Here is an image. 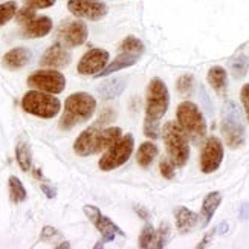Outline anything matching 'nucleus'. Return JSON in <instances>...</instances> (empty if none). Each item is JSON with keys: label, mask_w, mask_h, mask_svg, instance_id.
<instances>
[{"label": "nucleus", "mask_w": 249, "mask_h": 249, "mask_svg": "<svg viewBox=\"0 0 249 249\" xmlns=\"http://www.w3.org/2000/svg\"><path fill=\"white\" fill-rule=\"evenodd\" d=\"M158 151H159L158 147L153 142H150V141L141 144L138 148V153H136V160H138L139 167L147 170L151 165V162L155 160V158L158 156Z\"/></svg>", "instance_id": "4be33fe9"}, {"label": "nucleus", "mask_w": 249, "mask_h": 249, "mask_svg": "<svg viewBox=\"0 0 249 249\" xmlns=\"http://www.w3.org/2000/svg\"><path fill=\"white\" fill-rule=\"evenodd\" d=\"M89 36L88 25L81 20H68L63 21L58 28V38L64 46L75 48L86 43Z\"/></svg>", "instance_id": "ddd939ff"}, {"label": "nucleus", "mask_w": 249, "mask_h": 249, "mask_svg": "<svg viewBox=\"0 0 249 249\" xmlns=\"http://www.w3.org/2000/svg\"><path fill=\"white\" fill-rule=\"evenodd\" d=\"M84 214L88 215V219L93 223V226L96 230H98L103 235V240L101 243H109V242H113L116 235H125L124 231L120 228V226H116L109 217H106V215L101 214V211L93 207V205H86L84 207Z\"/></svg>", "instance_id": "9b49d317"}, {"label": "nucleus", "mask_w": 249, "mask_h": 249, "mask_svg": "<svg viewBox=\"0 0 249 249\" xmlns=\"http://www.w3.org/2000/svg\"><path fill=\"white\" fill-rule=\"evenodd\" d=\"M222 203V194L219 191H213L210 193L207 197L203 199V203H202V210H200V223L205 228V226H208V223L211 222L214 213L217 211V208L220 207Z\"/></svg>", "instance_id": "aec40b11"}, {"label": "nucleus", "mask_w": 249, "mask_h": 249, "mask_svg": "<svg viewBox=\"0 0 249 249\" xmlns=\"http://www.w3.org/2000/svg\"><path fill=\"white\" fill-rule=\"evenodd\" d=\"M193 83H194L193 75L185 73V75H182V77L178 80L176 88H178V90H179L180 93L187 95V93H190V92H191V89H193Z\"/></svg>", "instance_id": "72a5a7b5"}, {"label": "nucleus", "mask_w": 249, "mask_h": 249, "mask_svg": "<svg viewBox=\"0 0 249 249\" xmlns=\"http://www.w3.org/2000/svg\"><path fill=\"white\" fill-rule=\"evenodd\" d=\"M71 52L61 41L53 43L49 46L40 58V66L51 68V69H63L71 64Z\"/></svg>", "instance_id": "2eb2a0df"}, {"label": "nucleus", "mask_w": 249, "mask_h": 249, "mask_svg": "<svg viewBox=\"0 0 249 249\" xmlns=\"http://www.w3.org/2000/svg\"><path fill=\"white\" fill-rule=\"evenodd\" d=\"M207 80L208 84L219 95H223L226 92V88H228V73H226V71L222 66H213L208 71Z\"/></svg>", "instance_id": "412c9836"}, {"label": "nucleus", "mask_w": 249, "mask_h": 249, "mask_svg": "<svg viewBox=\"0 0 249 249\" xmlns=\"http://www.w3.org/2000/svg\"><path fill=\"white\" fill-rule=\"evenodd\" d=\"M96 110V100L88 92H75L68 96L60 118V128L71 130L75 125L89 121Z\"/></svg>", "instance_id": "f257e3e1"}, {"label": "nucleus", "mask_w": 249, "mask_h": 249, "mask_svg": "<svg viewBox=\"0 0 249 249\" xmlns=\"http://www.w3.org/2000/svg\"><path fill=\"white\" fill-rule=\"evenodd\" d=\"M135 211L138 213L139 217H144V220H148V213L145 210H141L139 207H135Z\"/></svg>", "instance_id": "58836bf2"}, {"label": "nucleus", "mask_w": 249, "mask_h": 249, "mask_svg": "<svg viewBox=\"0 0 249 249\" xmlns=\"http://www.w3.org/2000/svg\"><path fill=\"white\" fill-rule=\"evenodd\" d=\"M52 20L48 16H37L26 23L21 29V37L25 38H41L52 31Z\"/></svg>", "instance_id": "dca6fc26"}, {"label": "nucleus", "mask_w": 249, "mask_h": 249, "mask_svg": "<svg viewBox=\"0 0 249 249\" xmlns=\"http://www.w3.org/2000/svg\"><path fill=\"white\" fill-rule=\"evenodd\" d=\"M222 135L226 145L235 150L243 145L245 142V125L242 121V115L237 109L235 103L228 101L222 112Z\"/></svg>", "instance_id": "39448f33"}, {"label": "nucleus", "mask_w": 249, "mask_h": 249, "mask_svg": "<svg viewBox=\"0 0 249 249\" xmlns=\"http://www.w3.org/2000/svg\"><path fill=\"white\" fill-rule=\"evenodd\" d=\"M240 100H242L243 109H245V113H246V120L249 123V83L243 84V88L240 90Z\"/></svg>", "instance_id": "c9c22d12"}, {"label": "nucleus", "mask_w": 249, "mask_h": 249, "mask_svg": "<svg viewBox=\"0 0 249 249\" xmlns=\"http://www.w3.org/2000/svg\"><path fill=\"white\" fill-rule=\"evenodd\" d=\"M170 239V225L162 223L160 228L156 230V240H155V248H164L168 243Z\"/></svg>", "instance_id": "2f4dec72"}, {"label": "nucleus", "mask_w": 249, "mask_h": 249, "mask_svg": "<svg viewBox=\"0 0 249 249\" xmlns=\"http://www.w3.org/2000/svg\"><path fill=\"white\" fill-rule=\"evenodd\" d=\"M178 123L185 130L188 138L194 142H199L207 135V121H205L203 113L199 107L191 101H183L178 106L176 110Z\"/></svg>", "instance_id": "20e7f679"}, {"label": "nucleus", "mask_w": 249, "mask_h": 249, "mask_svg": "<svg viewBox=\"0 0 249 249\" xmlns=\"http://www.w3.org/2000/svg\"><path fill=\"white\" fill-rule=\"evenodd\" d=\"M37 17L36 14V9L34 8H29V6H23V8H20L17 11V14H16V20H17V23L21 25V26H25L26 23H29V21Z\"/></svg>", "instance_id": "7c9ffc66"}, {"label": "nucleus", "mask_w": 249, "mask_h": 249, "mask_svg": "<svg viewBox=\"0 0 249 249\" xmlns=\"http://www.w3.org/2000/svg\"><path fill=\"white\" fill-rule=\"evenodd\" d=\"M125 80L124 78H112V80H107L104 81L101 86H100V95H101V98L104 100H112L115 98V96L120 95L124 88H125Z\"/></svg>", "instance_id": "5701e85b"}, {"label": "nucleus", "mask_w": 249, "mask_h": 249, "mask_svg": "<svg viewBox=\"0 0 249 249\" xmlns=\"http://www.w3.org/2000/svg\"><path fill=\"white\" fill-rule=\"evenodd\" d=\"M17 11H18V8H17V3L14 2V0L0 3V28H2L3 25H6L13 17H16Z\"/></svg>", "instance_id": "cd10ccee"}, {"label": "nucleus", "mask_w": 249, "mask_h": 249, "mask_svg": "<svg viewBox=\"0 0 249 249\" xmlns=\"http://www.w3.org/2000/svg\"><path fill=\"white\" fill-rule=\"evenodd\" d=\"M231 72H232V77L235 80H240L243 78L245 75L248 73L249 71V58L248 55H245V53H242V55L235 57L232 61H231Z\"/></svg>", "instance_id": "a878e982"}, {"label": "nucleus", "mask_w": 249, "mask_h": 249, "mask_svg": "<svg viewBox=\"0 0 249 249\" xmlns=\"http://www.w3.org/2000/svg\"><path fill=\"white\" fill-rule=\"evenodd\" d=\"M170 106V93L167 84L160 78H153L147 88V100H145V118L153 121H159L168 110Z\"/></svg>", "instance_id": "423d86ee"}, {"label": "nucleus", "mask_w": 249, "mask_h": 249, "mask_svg": "<svg viewBox=\"0 0 249 249\" xmlns=\"http://www.w3.org/2000/svg\"><path fill=\"white\" fill-rule=\"evenodd\" d=\"M16 159L17 164L21 168V171L28 173L32 167V153H31V147L26 141H18L17 147H16Z\"/></svg>", "instance_id": "b1692460"}, {"label": "nucleus", "mask_w": 249, "mask_h": 249, "mask_svg": "<svg viewBox=\"0 0 249 249\" xmlns=\"http://www.w3.org/2000/svg\"><path fill=\"white\" fill-rule=\"evenodd\" d=\"M40 188H41V191L46 194V197H49V199H53L57 196V191H55V188H53L52 185H49L48 182H41L40 183Z\"/></svg>", "instance_id": "e433bc0d"}, {"label": "nucleus", "mask_w": 249, "mask_h": 249, "mask_svg": "<svg viewBox=\"0 0 249 249\" xmlns=\"http://www.w3.org/2000/svg\"><path fill=\"white\" fill-rule=\"evenodd\" d=\"M159 121H153L145 118L144 120V135L150 139H158L159 138Z\"/></svg>", "instance_id": "473e14b6"}, {"label": "nucleus", "mask_w": 249, "mask_h": 249, "mask_svg": "<svg viewBox=\"0 0 249 249\" xmlns=\"http://www.w3.org/2000/svg\"><path fill=\"white\" fill-rule=\"evenodd\" d=\"M55 234H57V231H55V230L51 228V226H46V228L43 230V232H41V239H43V240H48L49 237L55 235Z\"/></svg>", "instance_id": "4c0bfd02"}, {"label": "nucleus", "mask_w": 249, "mask_h": 249, "mask_svg": "<svg viewBox=\"0 0 249 249\" xmlns=\"http://www.w3.org/2000/svg\"><path fill=\"white\" fill-rule=\"evenodd\" d=\"M109 57H110L109 52L104 49H98V48L89 49L78 61L77 71L80 75H93L95 77L96 73L101 72L107 66Z\"/></svg>", "instance_id": "4468645a"}, {"label": "nucleus", "mask_w": 249, "mask_h": 249, "mask_svg": "<svg viewBox=\"0 0 249 249\" xmlns=\"http://www.w3.org/2000/svg\"><path fill=\"white\" fill-rule=\"evenodd\" d=\"M141 55H136V53H128V52H121V55H118L110 64L95 75V78H101V77H107V75H112L113 72H120L123 69H127L130 66H133L139 61Z\"/></svg>", "instance_id": "a211bd4d"}, {"label": "nucleus", "mask_w": 249, "mask_h": 249, "mask_svg": "<svg viewBox=\"0 0 249 249\" xmlns=\"http://www.w3.org/2000/svg\"><path fill=\"white\" fill-rule=\"evenodd\" d=\"M8 187H9V197L14 203H21L26 200V197H28L26 188L23 187V183L20 182L18 178L11 176L8 180Z\"/></svg>", "instance_id": "393cba45"}, {"label": "nucleus", "mask_w": 249, "mask_h": 249, "mask_svg": "<svg viewBox=\"0 0 249 249\" xmlns=\"http://www.w3.org/2000/svg\"><path fill=\"white\" fill-rule=\"evenodd\" d=\"M120 49H121V52H128V53H136V55H141V53H144L145 46L139 38H136L133 36H128L123 40Z\"/></svg>", "instance_id": "bb28decb"}, {"label": "nucleus", "mask_w": 249, "mask_h": 249, "mask_svg": "<svg viewBox=\"0 0 249 249\" xmlns=\"http://www.w3.org/2000/svg\"><path fill=\"white\" fill-rule=\"evenodd\" d=\"M223 144L217 136H211L207 139L203 148H202V155H200V170L205 175H211L215 170H219L223 160Z\"/></svg>", "instance_id": "9d476101"}, {"label": "nucleus", "mask_w": 249, "mask_h": 249, "mask_svg": "<svg viewBox=\"0 0 249 249\" xmlns=\"http://www.w3.org/2000/svg\"><path fill=\"white\" fill-rule=\"evenodd\" d=\"M107 141H106V133L98 125H92L86 128L84 132L78 135V138L73 142V151L78 156H92L100 153L103 150H107Z\"/></svg>", "instance_id": "6e6552de"}, {"label": "nucleus", "mask_w": 249, "mask_h": 249, "mask_svg": "<svg viewBox=\"0 0 249 249\" xmlns=\"http://www.w3.org/2000/svg\"><path fill=\"white\" fill-rule=\"evenodd\" d=\"M176 165H175V162H173L170 158H164V159H160L159 162V170H160V175L164 179L167 180H171V179H175L176 176Z\"/></svg>", "instance_id": "c756f323"}, {"label": "nucleus", "mask_w": 249, "mask_h": 249, "mask_svg": "<svg viewBox=\"0 0 249 249\" xmlns=\"http://www.w3.org/2000/svg\"><path fill=\"white\" fill-rule=\"evenodd\" d=\"M68 9L72 16L90 21H98L107 14V5L101 0H68Z\"/></svg>", "instance_id": "f8f14e48"}, {"label": "nucleus", "mask_w": 249, "mask_h": 249, "mask_svg": "<svg viewBox=\"0 0 249 249\" xmlns=\"http://www.w3.org/2000/svg\"><path fill=\"white\" fill-rule=\"evenodd\" d=\"M28 86L41 92L58 95L66 88V78H64L61 72H57L53 69L37 71L28 77Z\"/></svg>", "instance_id": "1a4fd4ad"}, {"label": "nucleus", "mask_w": 249, "mask_h": 249, "mask_svg": "<svg viewBox=\"0 0 249 249\" xmlns=\"http://www.w3.org/2000/svg\"><path fill=\"white\" fill-rule=\"evenodd\" d=\"M135 147V138L132 133L124 135L118 142H115L112 147L107 148L106 153L100 158L98 167L103 171H112L116 170L118 167L124 165L125 162L130 159L133 153Z\"/></svg>", "instance_id": "0eeeda50"}, {"label": "nucleus", "mask_w": 249, "mask_h": 249, "mask_svg": "<svg viewBox=\"0 0 249 249\" xmlns=\"http://www.w3.org/2000/svg\"><path fill=\"white\" fill-rule=\"evenodd\" d=\"M31 57L32 53L29 49L26 48H14L8 51L3 58H2V64L3 68L9 69V71H17V69H21L25 68L26 64L31 61Z\"/></svg>", "instance_id": "f3484780"}, {"label": "nucleus", "mask_w": 249, "mask_h": 249, "mask_svg": "<svg viewBox=\"0 0 249 249\" xmlns=\"http://www.w3.org/2000/svg\"><path fill=\"white\" fill-rule=\"evenodd\" d=\"M57 248H71V245L69 243H63V245H58Z\"/></svg>", "instance_id": "ea45409f"}, {"label": "nucleus", "mask_w": 249, "mask_h": 249, "mask_svg": "<svg viewBox=\"0 0 249 249\" xmlns=\"http://www.w3.org/2000/svg\"><path fill=\"white\" fill-rule=\"evenodd\" d=\"M55 3V0H25V5L34 9H45Z\"/></svg>", "instance_id": "f704fd0d"}, {"label": "nucleus", "mask_w": 249, "mask_h": 249, "mask_svg": "<svg viewBox=\"0 0 249 249\" xmlns=\"http://www.w3.org/2000/svg\"><path fill=\"white\" fill-rule=\"evenodd\" d=\"M156 230L151 225H145L139 235V248H155Z\"/></svg>", "instance_id": "c85d7f7f"}, {"label": "nucleus", "mask_w": 249, "mask_h": 249, "mask_svg": "<svg viewBox=\"0 0 249 249\" xmlns=\"http://www.w3.org/2000/svg\"><path fill=\"white\" fill-rule=\"evenodd\" d=\"M175 219H176V228L180 234L190 232L200 220V217L196 213L190 211L185 207H178L175 210Z\"/></svg>", "instance_id": "6ab92c4d"}, {"label": "nucleus", "mask_w": 249, "mask_h": 249, "mask_svg": "<svg viewBox=\"0 0 249 249\" xmlns=\"http://www.w3.org/2000/svg\"><path fill=\"white\" fill-rule=\"evenodd\" d=\"M162 138L168 158L175 162L178 168L185 167L190 158V138L185 130L179 125V123L168 121L162 130Z\"/></svg>", "instance_id": "f03ea898"}, {"label": "nucleus", "mask_w": 249, "mask_h": 249, "mask_svg": "<svg viewBox=\"0 0 249 249\" xmlns=\"http://www.w3.org/2000/svg\"><path fill=\"white\" fill-rule=\"evenodd\" d=\"M21 109L26 113L34 115L43 120H52L61 110V103L57 96L41 90H29L21 98Z\"/></svg>", "instance_id": "7ed1b4c3"}]
</instances>
